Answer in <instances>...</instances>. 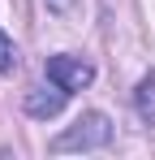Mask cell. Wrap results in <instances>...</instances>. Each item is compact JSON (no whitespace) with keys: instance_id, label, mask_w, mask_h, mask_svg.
Here are the masks:
<instances>
[{"instance_id":"1","label":"cell","mask_w":155,"mask_h":160,"mask_svg":"<svg viewBox=\"0 0 155 160\" xmlns=\"http://www.w3.org/2000/svg\"><path fill=\"white\" fill-rule=\"evenodd\" d=\"M108 143H112V121L103 112H82L73 126H65L48 143V152H56V156H65V152H99Z\"/></svg>"},{"instance_id":"2","label":"cell","mask_w":155,"mask_h":160,"mask_svg":"<svg viewBox=\"0 0 155 160\" xmlns=\"http://www.w3.org/2000/svg\"><path fill=\"white\" fill-rule=\"evenodd\" d=\"M56 87H65L69 95L82 91V87H91L95 82V65L86 61V56H73V52H60V56H48V69H43Z\"/></svg>"},{"instance_id":"3","label":"cell","mask_w":155,"mask_h":160,"mask_svg":"<svg viewBox=\"0 0 155 160\" xmlns=\"http://www.w3.org/2000/svg\"><path fill=\"white\" fill-rule=\"evenodd\" d=\"M65 100H69V91L65 87H56V82H43V87H35V91H26V112L30 117H39V121H48V117H56L60 108H65Z\"/></svg>"},{"instance_id":"4","label":"cell","mask_w":155,"mask_h":160,"mask_svg":"<svg viewBox=\"0 0 155 160\" xmlns=\"http://www.w3.org/2000/svg\"><path fill=\"white\" fill-rule=\"evenodd\" d=\"M138 117H142L147 126H155V78L151 74L138 82Z\"/></svg>"},{"instance_id":"5","label":"cell","mask_w":155,"mask_h":160,"mask_svg":"<svg viewBox=\"0 0 155 160\" xmlns=\"http://www.w3.org/2000/svg\"><path fill=\"white\" fill-rule=\"evenodd\" d=\"M17 69V48H13V39L0 30V74H13Z\"/></svg>"},{"instance_id":"6","label":"cell","mask_w":155,"mask_h":160,"mask_svg":"<svg viewBox=\"0 0 155 160\" xmlns=\"http://www.w3.org/2000/svg\"><path fill=\"white\" fill-rule=\"evenodd\" d=\"M43 4H48L52 13H73V4H78V0H43Z\"/></svg>"}]
</instances>
